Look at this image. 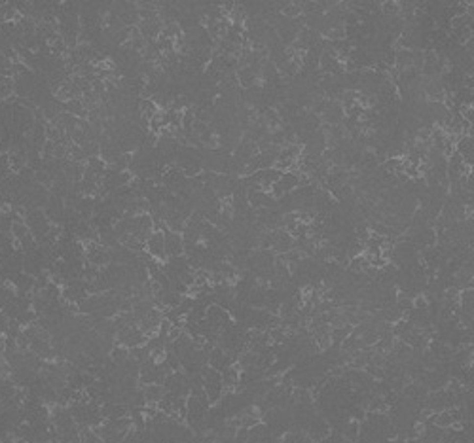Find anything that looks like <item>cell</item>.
<instances>
[{
    "mask_svg": "<svg viewBox=\"0 0 474 443\" xmlns=\"http://www.w3.org/2000/svg\"><path fill=\"white\" fill-rule=\"evenodd\" d=\"M10 231H12V235H14L15 239H21V237H25L29 233V228L25 226V222H14Z\"/></svg>",
    "mask_w": 474,
    "mask_h": 443,
    "instance_id": "6da1fadb",
    "label": "cell"
}]
</instances>
